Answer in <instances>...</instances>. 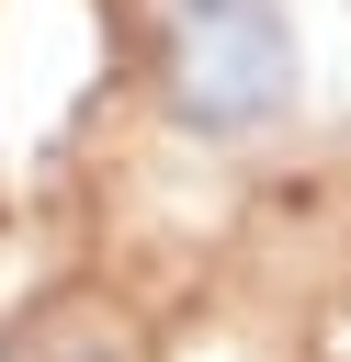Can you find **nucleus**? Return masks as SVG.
<instances>
[{"mask_svg":"<svg viewBox=\"0 0 351 362\" xmlns=\"http://www.w3.org/2000/svg\"><path fill=\"white\" fill-rule=\"evenodd\" d=\"M159 102L204 147H260L306 102L294 0H159Z\"/></svg>","mask_w":351,"mask_h":362,"instance_id":"1","label":"nucleus"}]
</instances>
